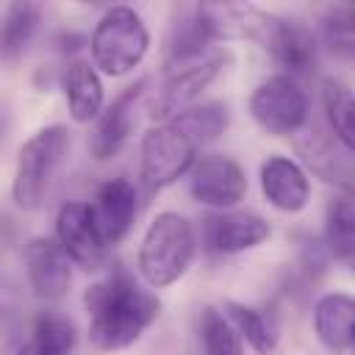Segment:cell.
<instances>
[{"label":"cell","instance_id":"cell-17","mask_svg":"<svg viewBox=\"0 0 355 355\" xmlns=\"http://www.w3.org/2000/svg\"><path fill=\"white\" fill-rule=\"evenodd\" d=\"M313 330L333 355H347L355 344V300L344 291L322 294L313 305Z\"/></svg>","mask_w":355,"mask_h":355},{"label":"cell","instance_id":"cell-11","mask_svg":"<svg viewBox=\"0 0 355 355\" xmlns=\"http://www.w3.org/2000/svg\"><path fill=\"white\" fill-rule=\"evenodd\" d=\"M269 222L250 211H219L202 216V247L214 255H233L269 239Z\"/></svg>","mask_w":355,"mask_h":355},{"label":"cell","instance_id":"cell-26","mask_svg":"<svg viewBox=\"0 0 355 355\" xmlns=\"http://www.w3.org/2000/svg\"><path fill=\"white\" fill-rule=\"evenodd\" d=\"M324 250L336 258L349 263L355 255V205L349 194L333 200L324 214Z\"/></svg>","mask_w":355,"mask_h":355},{"label":"cell","instance_id":"cell-27","mask_svg":"<svg viewBox=\"0 0 355 355\" xmlns=\"http://www.w3.org/2000/svg\"><path fill=\"white\" fill-rule=\"evenodd\" d=\"M202 355H244L241 336L222 313V308H205L200 316Z\"/></svg>","mask_w":355,"mask_h":355},{"label":"cell","instance_id":"cell-19","mask_svg":"<svg viewBox=\"0 0 355 355\" xmlns=\"http://www.w3.org/2000/svg\"><path fill=\"white\" fill-rule=\"evenodd\" d=\"M78 330L64 313H39L17 355H72Z\"/></svg>","mask_w":355,"mask_h":355},{"label":"cell","instance_id":"cell-7","mask_svg":"<svg viewBox=\"0 0 355 355\" xmlns=\"http://www.w3.org/2000/svg\"><path fill=\"white\" fill-rule=\"evenodd\" d=\"M197 147L172 125L161 122L141 139V180L150 191H161L183 178L194 164Z\"/></svg>","mask_w":355,"mask_h":355},{"label":"cell","instance_id":"cell-3","mask_svg":"<svg viewBox=\"0 0 355 355\" xmlns=\"http://www.w3.org/2000/svg\"><path fill=\"white\" fill-rule=\"evenodd\" d=\"M147 47H150L147 25L130 6L105 8L89 36L94 67L111 78L128 75L133 67H139L141 58L147 55Z\"/></svg>","mask_w":355,"mask_h":355},{"label":"cell","instance_id":"cell-12","mask_svg":"<svg viewBox=\"0 0 355 355\" xmlns=\"http://www.w3.org/2000/svg\"><path fill=\"white\" fill-rule=\"evenodd\" d=\"M94 227L100 233V239L105 241V247L119 244L139 211V194L136 186L125 178H111L105 183H100V189L94 191L92 202H89Z\"/></svg>","mask_w":355,"mask_h":355},{"label":"cell","instance_id":"cell-6","mask_svg":"<svg viewBox=\"0 0 355 355\" xmlns=\"http://www.w3.org/2000/svg\"><path fill=\"white\" fill-rule=\"evenodd\" d=\"M252 119L272 136H294L308 122V97L288 75H272L250 97Z\"/></svg>","mask_w":355,"mask_h":355},{"label":"cell","instance_id":"cell-21","mask_svg":"<svg viewBox=\"0 0 355 355\" xmlns=\"http://www.w3.org/2000/svg\"><path fill=\"white\" fill-rule=\"evenodd\" d=\"M208 44H211V36L197 14V6L180 8L178 19H172L169 33H166V69L202 55Z\"/></svg>","mask_w":355,"mask_h":355},{"label":"cell","instance_id":"cell-20","mask_svg":"<svg viewBox=\"0 0 355 355\" xmlns=\"http://www.w3.org/2000/svg\"><path fill=\"white\" fill-rule=\"evenodd\" d=\"M67 103L75 122H92L103 111V80L89 61H72L64 75Z\"/></svg>","mask_w":355,"mask_h":355},{"label":"cell","instance_id":"cell-4","mask_svg":"<svg viewBox=\"0 0 355 355\" xmlns=\"http://www.w3.org/2000/svg\"><path fill=\"white\" fill-rule=\"evenodd\" d=\"M69 150V130L64 125H44L31 139L22 141L17 153V169L11 183V197L19 208H36L44 189Z\"/></svg>","mask_w":355,"mask_h":355},{"label":"cell","instance_id":"cell-18","mask_svg":"<svg viewBox=\"0 0 355 355\" xmlns=\"http://www.w3.org/2000/svg\"><path fill=\"white\" fill-rule=\"evenodd\" d=\"M197 14L214 39H261L272 14L250 3H200Z\"/></svg>","mask_w":355,"mask_h":355},{"label":"cell","instance_id":"cell-15","mask_svg":"<svg viewBox=\"0 0 355 355\" xmlns=\"http://www.w3.org/2000/svg\"><path fill=\"white\" fill-rule=\"evenodd\" d=\"M69 263H72L69 255L50 236H36L25 247L28 280L39 300H58L67 294L69 280H72Z\"/></svg>","mask_w":355,"mask_h":355},{"label":"cell","instance_id":"cell-13","mask_svg":"<svg viewBox=\"0 0 355 355\" xmlns=\"http://www.w3.org/2000/svg\"><path fill=\"white\" fill-rule=\"evenodd\" d=\"M55 241L83 269H97L105 261V241L100 239L89 202H64L55 216Z\"/></svg>","mask_w":355,"mask_h":355},{"label":"cell","instance_id":"cell-23","mask_svg":"<svg viewBox=\"0 0 355 355\" xmlns=\"http://www.w3.org/2000/svg\"><path fill=\"white\" fill-rule=\"evenodd\" d=\"M222 313L230 319V324L236 327V333L261 355H269L277 344V322L269 311L263 308H252V305H241V302H225Z\"/></svg>","mask_w":355,"mask_h":355},{"label":"cell","instance_id":"cell-28","mask_svg":"<svg viewBox=\"0 0 355 355\" xmlns=\"http://www.w3.org/2000/svg\"><path fill=\"white\" fill-rule=\"evenodd\" d=\"M322 36L330 53L349 58L355 50V33H352V8L349 6H336L322 17Z\"/></svg>","mask_w":355,"mask_h":355},{"label":"cell","instance_id":"cell-5","mask_svg":"<svg viewBox=\"0 0 355 355\" xmlns=\"http://www.w3.org/2000/svg\"><path fill=\"white\" fill-rule=\"evenodd\" d=\"M230 64V53L227 50H205L202 55L169 67L166 69V80L161 83L155 100H153V119L169 122L172 116H178L180 111H186L189 105H194V100L200 97V92Z\"/></svg>","mask_w":355,"mask_h":355},{"label":"cell","instance_id":"cell-24","mask_svg":"<svg viewBox=\"0 0 355 355\" xmlns=\"http://www.w3.org/2000/svg\"><path fill=\"white\" fill-rule=\"evenodd\" d=\"M322 105H324V116L330 125V133L347 147H355V100H352V89L338 80V78H324L322 80Z\"/></svg>","mask_w":355,"mask_h":355},{"label":"cell","instance_id":"cell-16","mask_svg":"<svg viewBox=\"0 0 355 355\" xmlns=\"http://www.w3.org/2000/svg\"><path fill=\"white\" fill-rule=\"evenodd\" d=\"M261 191L277 211L297 214L308 205L311 186L305 169L297 161L286 155H272L261 164Z\"/></svg>","mask_w":355,"mask_h":355},{"label":"cell","instance_id":"cell-1","mask_svg":"<svg viewBox=\"0 0 355 355\" xmlns=\"http://www.w3.org/2000/svg\"><path fill=\"white\" fill-rule=\"evenodd\" d=\"M83 305L89 313V338L105 352L130 347L161 311L158 297L141 288L122 266H114L103 280L89 286Z\"/></svg>","mask_w":355,"mask_h":355},{"label":"cell","instance_id":"cell-2","mask_svg":"<svg viewBox=\"0 0 355 355\" xmlns=\"http://www.w3.org/2000/svg\"><path fill=\"white\" fill-rule=\"evenodd\" d=\"M194 230L191 222L186 216H180L178 211H161L141 244H139V272L141 277L153 286V288H164L172 286L178 277L186 275L191 258H194Z\"/></svg>","mask_w":355,"mask_h":355},{"label":"cell","instance_id":"cell-22","mask_svg":"<svg viewBox=\"0 0 355 355\" xmlns=\"http://www.w3.org/2000/svg\"><path fill=\"white\" fill-rule=\"evenodd\" d=\"M194 147H202L214 139H219L225 130H227V122H230V111L225 103H216V100H208V103H200V105H189L186 111H180L178 116L169 119Z\"/></svg>","mask_w":355,"mask_h":355},{"label":"cell","instance_id":"cell-9","mask_svg":"<svg viewBox=\"0 0 355 355\" xmlns=\"http://www.w3.org/2000/svg\"><path fill=\"white\" fill-rule=\"evenodd\" d=\"M189 191L197 202L211 208H230L247 191L244 169L227 155H202L189 169Z\"/></svg>","mask_w":355,"mask_h":355},{"label":"cell","instance_id":"cell-25","mask_svg":"<svg viewBox=\"0 0 355 355\" xmlns=\"http://www.w3.org/2000/svg\"><path fill=\"white\" fill-rule=\"evenodd\" d=\"M39 25V6L11 3L0 17V61H17Z\"/></svg>","mask_w":355,"mask_h":355},{"label":"cell","instance_id":"cell-10","mask_svg":"<svg viewBox=\"0 0 355 355\" xmlns=\"http://www.w3.org/2000/svg\"><path fill=\"white\" fill-rule=\"evenodd\" d=\"M144 86H147L144 78L136 80L133 86H125L111 100V105H103V111L97 114L92 136H89V150L97 161H108L125 147V141L136 125V108L144 94Z\"/></svg>","mask_w":355,"mask_h":355},{"label":"cell","instance_id":"cell-14","mask_svg":"<svg viewBox=\"0 0 355 355\" xmlns=\"http://www.w3.org/2000/svg\"><path fill=\"white\" fill-rule=\"evenodd\" d=\"M294 147L302 161L322 180L336 183L347 194L352 191V150H347L333 133H322L319 128H308V122L294 133Z\"/></svg>","mask_w":355,"mask_h":355},{"label":"cell","instance_id":"cell-8","mask_svg":"<svg viewBox=\"0 0 355 355\" xmlns=\"http://www.w3.org/2000/svg\"><path fill=\"white\" fill-rule=\"evenodd\" d=\"M258 42L269 50L275 64L288 72V78L311 75L316 69V61H319L316 36L300 19H286V17H275L272 14L266 28H263V36Z\"/></svg>","mask_w":355,"mask_h":355}]
</instances>
